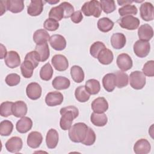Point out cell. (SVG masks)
Returning <instances> with one entry per match:
<instances>
[{"instance_id": "38", "label": "cell", "mask_w": 154, "mask_h": 154, "mask_svg": "<svg viewBox=\"0 0 154 154\" xmlns=\"http://www.w3.org/2000/svg\"><path fill=\"white\" fill-rule=\"evenodd\" d=\"M64 9L60 4L58 6L51 8L49 12V18L55 19L57 21H60L64 18Z\"/></svg>"}, {"instance_id": "41", "label": "cell", "mask_w": 154, "mask_h": 154, "mask_svg": "<svg viewBox=\"0 0 154 154\" xmlns=\"http://www.w3.org/2000/svg\"><path fill=\"white\" fill-rule=\"evenodd\" d=\"M13 102L10 101H5L2 102L0 106V115L2 117H7L13 114Z\"/></svg>"}, {"instance_id": "42", "label": "cell", "mask_w": 154, "mask_h": 154, "mask_svg": "<svg viewBox=\"0 0 154 154\" xmlns=\"http://www.w3.org/2000/svg\"><path fill=\"white\" fill-rule=\"evenodd\" d=\"M105 48L106 46L103 43L100 41L95 42L90 46V55L93 57L97 58V55L100 53V52Z\"/></svg>"}, {"instance_id": "43", "label": "cell", "mask_w": 154, "mask_h": 154, "mask_svg": "<svg viewBox=\"0 0 154 154\" xmlns=\"http://www.w3.org/2000/svg\"><path fill=\"white\" fill-rule=\"evenodd\" d=\"M100 3L102 5V9L106 14L113 12L116 8L115 2L113 0H100Z\"/></svg>"}, {"instance_id": "24", "label": "cell", "mask_w": 154, "mask_h": 154, "mask_svg": "<svg viewBox=\"0 0 154 154\" xmlns=\"http://www.w3.org/2000/svg\"><path fill=\"white\" fill-rule=\"evenodd\" d=\"M102 85L106 91L112 92L116 86L115 74L112 73L106 74L102 78Z\"/></svg>"}, {"instance_id": "22", "label": "cell", "mask_w": 154, "mask_h": 154, "mask_svg": "<svg viewBox=\"0 0 154 154\" xmlns=\"http://www.w3.org/2000/svg\"><path fill=\"white\" fill-rule=\"evenodd\" d=\"M110 41L112 46L114 49H120L125 46L126 39L123 33L116 32L112 35Z\"/></svg>"}, {"instance_id": "40", "label": "cell", "mask_w": 154, "mask_h": 154, "mask_svg": "<svg viewBox=\"0 0 154 154\" xmlns=\"http://www.w3.org/2000/svg\"><path fill=\"white\" fill-rule=\"evenodd\" d=\"M138 10L135 5L131 4H127L119 9V13L121 16H125L129 15H135L137 14Z\"/></svg>"}, {"instance_id": "18", "label": "cell", "mask_w": 154, "mask_h": 154, "mask_svg": "<svg viewBox=\"0 0 154 154\" xmlns=\"http://www.w3.org/2000/svg\"><path fill=\"white\" fill-rule=\"evenodd\" d=\"M150 143L144 138L138 140L134 146V151L136 154H147L150 152Z\"/></svg>"}, {"instance_id": "35", "label": "cell", "mask_w": 154, "mask_h": 154, "mask_svg": "<svg viewBox=\"0 0 154 154\" xmlns=\"http://www.w3.org/2000/svg\"><path fill=\"white\" fill-rule=\"evenodd\" d=\"M116 85L119 88L125 87L128 84V75L123 71L118 70L116 72Z\"/></svg>"}, {"instance_id": "6", "label": "cell", "mask_w": 154, "mask_h": 154, "mask_svg": "<svg viewBox=\"0 0 154 154\" xmlns=\"http://www.w3.org/2000/svg\"><path fill=\"white\" fill-rule=\"evenodd\" d=\"M133 49L135 54L140 57H146L150 51V45L149 42L138 40L133 46Z\"/></svg>"}, {"instance_id": "17", "label": "cell", "mask_w": 154, "mask_h": 154, "mask_svg": "<svg viewBox=\"0 0 154 154\" xmlns=\"http://www.w3.org/2000/svg\"><path fill=\"white\" fill-rule=\"evenodd\" d=\"M138 35L141 40L148 42L153 36V30L152 27L147 23L143 24L138 29Z\"/></svg>"}, {"instance_id": "1", "label": "cell", "mask_w": 154, "mask_h": 154, "mask_svg": "<svg viewBox=\"0 0 154 154\" xmlns=\"http://www.w3.org/2000/svg\"><path fill=\"white\" fill-rule=\"evenodd\" d=\"M60 112L61 115L60 120V128L64 131L69 130L73 120L79 116L78 109L75 106L70 105L61 108Z\"/></svg>"}, {"instance_id": "45", "label": "cell", "mask_w": 154, "mask_h": 154, "mask_svg": "<svg viewBox=\"0 0 154 154\" xmlns=\"http://www.w3.org/2000/svg\"><path fill=\"white\" fill-rule=\"evenodd\" d=\"M96 138V134L94 131L91 128H88L85 138L81 143L85 146H91L94 143Z\"/></svg>"}, {"instance_id": "44", "label": "cell", "mask_w": 154, "mask_h": 154, "mask_svg": "<svg viewBox=\"0 0 154 154\" xmlns=\"http://www.w3.org/2000/svg\"><path fill=\"white\" fill-rule=\"evenodd\" d=\"M25 60H28L30 61L34 66V68H36L38 65L39 61H40V58L38 54L35 51H32L25 55Z\"/></svg>"}, {"instance_id": "11", "label": "cell", "mask_w": 154, "mask_h": 154, "mask_svg": "<svg viewBox=\"0 0 154 154\" xmlns=\"http://www.w3.org/2000/svg\"><path fill=\"white\" fill-rule=\"evenodd\" d=\"M5 148L11 153H17L22 148L23 142L19 137H13L5 143Z\"/></svg>"}, {"instance_id": "19", "label": "cell", "mask_w": 154, "mask_h": 154, "mask_svg": "<svg viewBox=\"0 0 154 154\" xmlns=\"http://www.w3.org/2000/svg\"><path fill=\"white\" fill-rule=\"evenodd\" d=\"M43 137L40 132L37 131H32L30 132L27 137V144L32 149L38 148L42 144Z\"/></svg>"}, {"instance_id": "49", "label": "cell", "mask_w": 154, "mask_h": 154, "mask_svg": "<svg viewBox=\"0 0 154 154\" xmlns=\"http://www.w3.org/2000/svg\"><path fill=\"white\" fill-rule=\"evenodd\" d=\"M64 9V18H69L71 17L72 14L74 13V7L68 2H63L60 4Z\"/></svg>"}, {"instance_id": "3", "label": "cell", "mask_w": 154, "mask_h": 154, "mask_svg": "<svg viewBox=\"0 0 154 154\" xmlns=\"http://www.w3.org/2000/svg\"><path fill=\"white\" fill-rule=\"evenodd\" d=\"M102 5L99 1L92 0L85 2L81 7V11L86 16H93L99 17L102 13Z\"/></svg>"}, {"instance_id": "2", "label": "cell", "mask_w": 154, "mask_h": 154, "mask_svg": "<svg viewBox=\"0 0 154 154\" xmlns=\"http://www.w3.org/2000/svg\"><path fill=\"white\" fill-rule=\"evenodd\" d=\"M88 127L82 122L75 123L69 129V137L74 143H81L85 138Z\"/></svg>"}, {"instance_id": "29", "label": "cell", "mask_w": 154, "mask_h": 154, "mask_svg": "<svg viewBox=\"0 0 154 154\" xmlns=\"http://www.w3.org/2000/svg\"><path fill=\"white\" fill-rule=\"evenodd\" d=\"M7 10L13 13L21 12L24 8V2L22 0H7Z\"/></svg>"}, {"instance_id": "12", "label": "cell", "mask_w": 154, "mask_h": 154, "mask_svg": "<svg viewBox=\"0 0 154 154\" xmlns=\"http://www.w3.org/2000/svg\"><path fill=\"white\" fill-rule=\"evenodd\" d=\"M26 93L28 97L30 99L37 100L42 95V87L37 82H31L26 88Z\"/></svg>"}, {"instance_id": "16", "label": "cell", "mask_w": 154, "mask_h": 154, "mask_svg": "<svg viewBox=\"0 0 154 154\" xmlns=\"http://www.w3.org/2000/svg\"><path fill=\"white\" fill-rule=\"evenodd\" d=\"M44 2L42 0L31 1L27 7V13L31 16L40 15L43 10Z\"/></svg>"}, {"instance_id": "14", "label": "cell", "mask_w": 154, "mask_h": 154, "mask_svg": "<svg viewBox=\"0 0 154 154\" xmlns=\"http://www.w3.org/2000/svg\"><path fill=\"white\" fill-rule=\"evenodd\" d=\"M49 41L51 47L56 51H62L66 47V38L60 34L52 35Z\"/></svg>"}, {"instance_id": "33", "label": "cell", "mask_w": 154, "mask_h": 154, "mask_svg": "<svg viewBox=\"0 0 154 154\" xmlns=\"http://www.w3.org/2000/svg\"><path fill=\"white\" fill-rule=\"evenodd\" d=\"M75 96L79 102H85L89 100L90 94L86 90L84 85H81L75 89Z\"/></svg>"}, {"instance_id": "20", "label": "cell", "mask_w": 154, "mask_h": 154, "mask_svg": "<svg viewBox=\"0 0 154 154\" xmlns=\"http://www.w3.org/2000/svg\"><path fill=\"white\" fill-rule=\"evenodd\" d=\"M32 126V121L28 117H23L18 120L16 125V130L21 134H25L28 132Z\"/></svg>"}, {"instance_id": "30", "label": "cell", "mask_w": 154, "mask_h": 154, "mask_svg": "<svg viewBox=\"0 0 154 154\" xmlns=\"http://www.w3.org/2000/svg\"><path fill=\"white\" fill-rule=\"evenodd\" d=\"M35 51L38 54L41 62L46 61L49 57L50 52L47 42L40 45H36Z\"/></svg>"}, {"instance_id": "53", "label": "cell", "mask_w": 154, "mask_h": 154, "mask_svg": "<svg viewBox=\"0 0 154 154\" xmlns=\"http://www.w3.org/2000/svg\"><path fill=\"white\" fill-rule=\"evenodd\" d=\"M134 1H117V3L119 5H125L127 4H131Z\"/></svg>"}, {"instance_id": "8", "label": "cell", "mask_w": 154, "mask_h": 154, "mask_svg": "<svg viewBox=\"0 0 154 154\" xmlns=\"http://www.w3.org/2000/svg\"><path fill=\"white\" fill-rule=\"evenodd\" d=\"M116 63L118 67L123 72L131 69L133 65V62L131 57L125 53H122L118 55L116 60Z\"/></svg>"}, {"instance_id": "9", "label": "cell", "mask_w": 154, "mask_h": 154, "mask_svg": "<svg viewBox=\"0 0 154 154\" xmlns=\"http://www.w3.org/2000/svg\"><path fill=\"white\" fill-rule=\"evenodd\" d=\"M63 95L59 91H51L45 97V102L49 106H55L61 105L63 101Z\"/></svg>"}, {"instance_id": "27", "label": "cell", "mask_w": 154, "mask_h": 154, "mask_svg": "<svg viewBox=\"0 0 154 154\" xmlns=\"http://www.w3.org/2000/svg\"><path fill=\"white\" fill-rule=\"evenodd\" d=\"M91 122L96 126H104L108 122V118L104 113H96L93 112L90 116Z\"/></svg>"}, {"instance_id": "36", "label": "cell", "mask_w": 154, "mask_h": 154, "mask_svg": "<svg viewBox=\"0 0 154 154\" xmlns=\"http://www.w3.org/2000/svg\"><path fill=\"white\" fill-rule=\"evenodd\" d=\"M34 69L33 64L28 60H24L20 66L22 75L25 78H30L32 76Z\"/></svg>"}, {"instance_id": "48", "label": "cell", "mask_w": 154, "mask_h": 154, "mask_svg": "<svg viewBox=\"0 0 154 154\" xmlns=\"http://www.w3.org/2000/svg\"><path fill=\"white\" fill-rule=\"evenodd\" d=\"M20 81V77L17 73H10L5 78L6 84L10 86H15L19 84Z\"/></svg>"}, {"instance_id": "51", "label": "cell", "mask_w": 154, "mask_h": 154, "mask_svg": "<svg viewBox=\"0 0 154 154\" xmlns=\"http://www.w3.org/2000/svg\"><path fill=\"white\" fill-rule=\"evenodd\" d=\"M0 10H1L0 15L2 16L7 10V1H0Z\"/></svg>"}, {"instance_id": "47", "label": "cell", "mask_w": 154, "mask_h": 154, "mask_svg": "<svg viewBox=\"0 0 154 154\" xmlns=\"http://www.w3.org/2000/svg\"><path fill=\"white\" fill-rule=\"evenodd\" d=\"M143 73L144 75L152 77L154 76V61L150 60L147 61L143 67Z\"/></svg>"}, {"instance_id": "5", "label": "cell", "mask_w": 154, "mask_h": 154, "mask_svg": "<svg viewBox=\"0 0 154 154\" xmlns=\"http://www.w3.org/2000/svg\"><path fill=\"white\" fill-rule=\"evenodd\" d=\"M117 22L122 28L128 30H134L137 29L140 23L138 18L132 15L123 16L119 19Z\"/></svg>"}, {"instance_id": "39", "label": "cell", "mask_w": 154, "mask_h": 154, "mask_svg": "<svg viewBox=\"0 0 154 154\" xmlns=\"http://www.w3.org/2000/svg\"><path fill=\"white\" fill-rule=\"evenodd\" d=\"M13 129V124L8 120H5L0 123V134L2 136H8Z\"/></svg>"}, {"instance_id": "54", "label": "cell", "mask_w": 154, "mask_h": 154, "mask_svg": "<svg viewBox=\"0 0 154 154\" xmlns=\"http://www.w3.org/2000/svg\"><path fill=\"white\" fill-rule=\"evenodd\" d=\"M45 2H48V3H49V4H56V3H58V2H60V1L59 0H57V1H45Z\"/></svg>"}, {"instance_id": "52", "label": "cell", "mask_w": 154, "mask_h": 154, "mask_svg": "<svg viewBox=\"0 0 154 154\" xmlns=\"http://www.w3.org/2000/svg\"><path fill=\"white\" fill-rule=\"evenodd\" d=\"M7 54V52L5 47L2 44H1V58H0L3 59L6 57Z\"/></svg>"}, {"instance_id": "23", "label": "cell", "mask_w": 154, "mask_h": 154, "mask_svg": "<svg viewBox=\"0 0 154 154\" xmlns=\"http://www.w3.org/2000/svg\"><path fill=\"white\" fill-rule=\"evenodd\" d=\"M58 133L55 129H50L46 134V143L49 149H54L58 143Z\"/></svg>"}, {"instance_id": "31", "label": "cell", "mask_w": 154, "mask_h": 154, "mask_svg": "<svg viewBox=\"0 0 154 154\" xmlns=\"http://www.w3.org/2000/svg\"><path fill=\"white\" fill-rule=\"evenodd\" d=\"M114 22L108 17H102L98 20L97 28L101 32H107L111 31L114 26Z\"/></svg>"}, {"instance_id": "32", "label": "cell", "mask_w": 154, "mask_h": 154, "mask_svg": "<svg viewBox=\"0 0 154 154\" xmlns=\"http://www.w3.org/2000/svg\"><path fill=\"white\" fill-rule=\"evenodd\" d=\"M70 75L73 80L77 83H80L84 79V72L83 69L77 65L73 66L71 67Z\"/></svg>"}, {"instance_id": "46", "label": "cell", "mask_w": 154, "mask_h": 154, "mask_svg": "<svg viewBox=\"0 0 154 154\" xmlns=\"http://www.w3.org/2000/svg\"><path fill=\"white\" fill-rule=\"evenodd\" d=\"M59 26L60 24L58 21L51 18L47 19L43 23L44 28L49 31H56L59 28Z\"/></svg>"}, {"instance_id": "28", "label": "cell", "mask_w": 154, "mask_h": 154, "mask_svg": "<svg viewBox=\"0 0 154 154\" xmlns=\"http://www.w3.org/2000/svg\"><path fill=\"white\" fill-rule=\"evenodd\" d=\"M50 36L48 32L43 29H39L36 30L33 34V40L36 45H40L46 43L50 39Z\"/></svg>"}, {"instance_id": "25", "label": "cell", "mask_w": 154, "mask_h": 154, "mask_svg": "<svg viewBox=\"0 0 154 154\" xmlns=\"http://www.w3.org/2000/svg\"><path fill=\"white\" fill-rule=\"evenodd\" d=\"M52 85L53 87L56 90H65L70 87V81L66 77L58 76L53 79L52 82Z\"/></svg>"}, {"instance_id": "37", "label": "cell", "mask_w": 154, "mask_h": 154, "mask_svg": "<svg viewBox=\"0 0 154 154\" xmlns=\"http://www.w3.org/2000/svg\"><path fill=\"white\" fill-rule=\"evenodd\" d=\"M53 73L54 70L51 65L47 63L42 67L40 70V77L43 81H49L52 78Z\"/></svg>"}, {"instance_id": "13", "label": "cell", "mask_w": 154, "mask_h": 154, "mask_svg": "<svg viewBox=\"0 0 154 154\" xmlns=\"http://www.w3.org/2000/svg\"><path fill=\"white\" fill-rule=\"evenodd\" d=\"M4 61L7 66L11 69L18 67L21 63L19 54L14 51H10L7 52V54L5 57Z\"/></svg>"}, {"instance_id": "7", "label": "cell", "mask_w": 154, "mask_h": 154, "mask_svg": "<svg viewBox=\"0 0 154 154\" xmlns=\"http://www.w3.org/2000/svg\"><path fill=\"white\" fill-rule=\"evenodd\" d=\"M51 63L54 67L60 72L65 71L69 67V62L67 58L61 54L54 55L52 58Z\"/></svg>"}, {"instance_id": "21", "label": "cell", "mask_w": 154, "mask_h": 154, "mask_svg": "<svg viewBox=\"0 0 154 154\" xmlns=\"http://www.w3.org/2000/svg\"><path fill=\"white\" fill-rule=\"evenodd\" d=\"M28 111L27 105L25 102L22 100H18L13 103L12 111L13 114L16 117H24Z\"/></svg>"}, {"instance_id": "34", "label": "cell", "mask_w": 154, "mask_h": 154, "mask_svg": "<svg viewBox=\"0 0 154 154\" xmlns=\"http://www.w3.org/2000/svg\"><path fill=\"white\" fill-rule=\"evenodd\" d=\"M85 88L90 94H96L100 90V85L99 81L95 79H90L85 82Z\"/></svg>"}, {"instance_id": "4", "label": "cell", "mask_w": 154, "mask_h": 154, "mask_svg": "<svg viewBox=\"0 0 154 154\" xmlns=\"http://www.w3.org/2000/svg\"><path fill=\"white\" fill-rule=\"evenodd\" d=\"M129 79L130 85L135 90H141L146 85V76L142 72L138 70L131 72Z\"/></svg>"}, {"instance_id": "26", "label": "cell", "mask_w": 154, "mask_h": 154, "mask_svg": "<svg viewBox=\"0 0 154 154\" xmlns=\"http://www.w3.org/2000/svg\"><path fill=\"white\" fill-rule=\"evenodd\" d=\"M97 58L101 64L108 65L112 62L114 55L112 52L111 50L105 48L100 52L97 55Z\"/></svg>"}, {"instance_id": "15", "label": "cell", "mask_w": 154, "mask_h": 154, "mask_svg": "<svg viewBox=\"0 0 154 154\" xmlns=\"http://www.w3.org/2000/svg\"><path fill=\"white\" fill-rule=\"evenodd\" d=\"M91 106L93 112L96 113H104L108 109V103L103 97H99L93 100Z\"/></svg>"}, {"instance_id": "10", "label": "cell", "mask_w": 154, "mask_h": 154, "mask_svg": "<svg viewBox=\"0 0 154 154\" xmlns=\"http://www.w3.org/2000/svg\"><path fill=\"white\" fill-rule=\"evenodd\" d=\"M153 5L149 2L143 3L140 7L141 17L145 21H151L153 20Z\"/></svg>"}, {"instance_id": "50", "label": "cell", "mask_w": 154, "mask_h": 154, "mask_svg": "<svg viewBox=\"0 0 154 154\" xmlns=\"http://www.w3.org/2000/svg\"><path fill=\"white\" fill-rule=\"evenodd\" d=\"M71 20L75 23H79L81 22L83 19V16L81 11L77 10L74 11V13L71 16Z\"/></svg>"}]
</instances>
